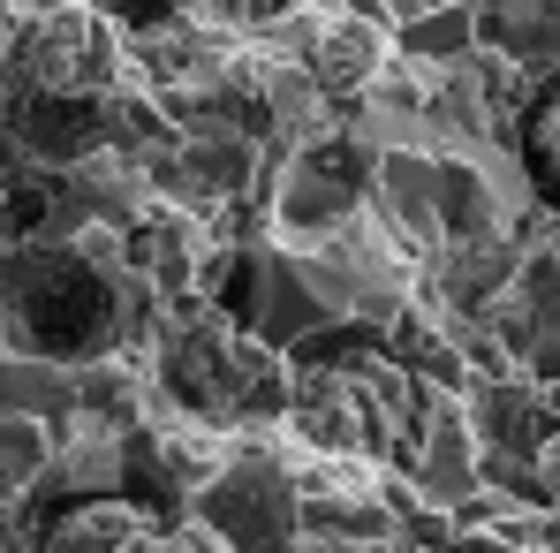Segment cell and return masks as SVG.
Here are the masks:
<instances>
[{
  "label": "cell",
  "mask_w": 560,
  "mask_h": 553,
  "mask_svg": "<svg viewBox=\"0 0 560 553\" xmlns=\"http://www.w3.org/2000/svg\"><path fill=\"white\" fill-rule=\"evenodd\" d=\"M8 84L61 99H114L129 84V23L98 0H54L8 15Z\"/></svg>",
  "instance_id": "6da1fadb"
},
{
  "label": "cell",
  "mask_w": 560,
  "mask_h": 553,
  "mask_svg": "<svg viewBox=\"0 0 560 553\" xmlns=\"http://www.w3.org/2000/svg\"><path fill=\"white\" fill-rule=\"evenodd\" d=\"M228 546H295L303 539V493L288 477V462L266 448V433L250 440V456L220 470L197 500H189Z\"/></svg>",
  "instance_id": "7a4b0ae2"
},
{
  "label": "cell",
  "mask_w": 560,
  "mask_h": 553,
  "mask_svg": "<svg viewBox=\"0 0 560 553\" xmlns=\"http://www.w3.org/2000/svg\"><path fill=\"white\" fill-rule=\"evenodd\" d=\"M167 539H175V516L144 508V493H92V500H69L54 523H38L46 553H152Z\"/></svg>",
  "instance_id": "3957f363"
}]
</instances>
